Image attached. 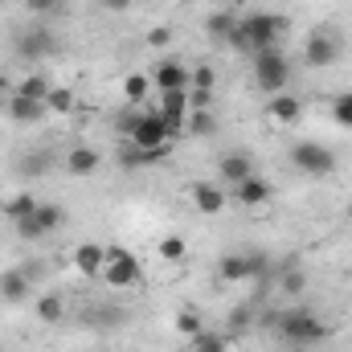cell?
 Here are the masks:
<instances>
[{"instance_id":"27","label":"cell","mask_w":352,"mask_h":352,"mask_svg":"<svg viewBox=\"0 0 352 352\" xmlns=\"http://www.w3.org/2000/svg\"><path fill=\"white\" fill-rule=\"evenodd\" d=\"M45 111H50V115H70V111H74V90L54 87L50 98H45Z\"/></svg>"},{"instance_id":"10","label":"cell","mask_w":352,"mask_h":352,"mask_svg":"<svg viewBox=\"0 0 352 352\" xmlns=\"http://www.w3.org/2000/svg\"><path fill=\"white\" fill-rule=\"evenodd\" d=\"M266 119L274 123V127H291V123H299L303 119V102L295 98V94H270L266 98Z\"/></svg>"},{"instance_id":"34","label":"cell","mask_w":352,"mask_h":352,"mask_svg":"<svg viewBox=\"0 0 352 352\" xmlns=\"http://www.w3.org/2000/svg\"><path fill=\"white\" fill-rule=\"evenodd\" d=\"M29 12H41V16H62L66 12V0H25Z\"/></svg>"},{"instance_id":"13","label":"cell","mask_w":352,"mask_h":352,"mask_svg":"<svg viewBox=\"0 0 352 352\" xmlns=\"http://www.w3.org/2000/svg\"><path fill=\"white\" fill-rule=\"evenodd\" d=\"M234 197H238V205H242V209H263L266 201L274 197V188L254 173V176H246L242 184H234Z\"/></svg>"},{"instance_id":"25","label":"cell","mask_w":352,"mask_h":352,"mask_svg":"<svg viewBox=\"0 0 352 352\" xmlns=\"http://www.w3.org/2000/svg\"><path fill=\"white\" fill-rule=\"evenodd\" d=\"M62 316H66L62 295H41V299H37V320H41V324H58Z\"/></svg>"},{"instance_id":"30","label":"cell","mask_w":352,"mask_h":352,"mask_svg":"<svg viewBox=\"0 0 352 352\" xmlns=\"http://www.w3.org/2000/svg\"><path fill=\"white\" fill-rule=\"evenodd\" d=\"M45 168H50V152H29V156L16 164V173L29 176V180H33V176H45Z\"/></svg>"},{"instance_id":"14","label":"cell","mask_w":352,"mask_h":352,"mask_svg":"<svg viewBox=\"0 0 352 352\" xmlns=\"http://www.w3.org/2000/svg\"><path fill=\"white\" fill-rule=\"evenodd\" d=\"M102 258H107V246H98V242H78V250H74V270H78L82 278H102Z\"/></svg>"},{"instance_id":"37","label":"cell","mask_w":352,"mask_h":352,"mask_svg":"<svg viewBox=\"0 0 352 352\" xmlns=\"http://www.w3.org/2000/svg\"><path fill=\"white\" fill-rule=\"evenodd\" d=\"M192 90H213V66H197L192 70Z\"/></svg>"},{"instance_id":"26","label":"cell","mask_w":352,"mask_h":352,"mask_svg":"<svg viewBox=\"0 0 352 352\" xmlns=\"http://www.w3.org/2000/svg\"><path fill=\"white\" fill-rule=\"evenodd\" d=\"M160 258L164 263H184V254H188V242L180 238V234H168V238H160Z\"/></svg>"},{"instance_id":"16","label":"cell","mask_w":352,"mask_h":352,"mask_svg":"<svg viewBox=\"0 0 352 352\" xmlns=\"http://www.w3.org/2000/svg\"><path fill=\"white\" fill-rule=\"evenodd\" d=\"M168 152H148V148H135V144H119V152H115V160L123 164V168H148V164H156V160H164Z\"/></svg>"},{"instance_id":"9","label":"cell","mask_w":352,"mask_h":352,"mask_svg":"<svg viewBox=\"0 0 352 352\" xmlns=\"http://www.w3.org/2000/svg\"><path fill=\"white\" fill-rule=\"evenodd\" d=\"M152 87L160 90H188L192 87V70L184 66V62H176V58H164L156 70H152Z\"/></svg>"},{"instance_id":"38","label":"cell","mask_w":352,"mask_h":352,"mask_svg":"<svg viewBox=\"0 0 352 352\" xmlns=\"http://www.w3.org/2000/svg\"><path fill=\"white\" fill-rule=\"evenodd\" d=\"M230 328H234V332H246V328H250V307L234 311V316H230Z\"/></svg>"},{"instance_id":"15","label":"cell","mask_w":352,"mask_h":352,"mask_svg":"<svg viewBox=\"0 0 352 352\" xmlns=\"http://www.w3.org/2000/svg\"><path fill=\"white\" fill-rule=\"evenodd\" d=\"M217 176H221L226 184H242L246 176H254V160H250L246 152H226V156L217 160Z\"/></svg>"},{"instance_id":"17","label":"cell","mask_w":352,"mask_h":352,"mask_svg":"<svg viewBox=\"0 0 352 352\" xmlns=\"http://www.w3.org/2000/svg\"><path fill=\"white\" fill-rule=\"evenodd\" d=\"M98 164H102V156H98L94 148H87V144H78V148L66 156V173L70 176H94Z\"/></svg>"},{"instance_id":"33","label":"cell","mask_w":352,"mask_h":352,"mask_svg":"<svg viewBox=\"0 0 352 352\" xmlns=\"http://www.w3.org/2000/svg\"><path fill=\"white\" fill-rule=\"evenodd\" d=\"M278 287H283L287 295H303V291H307V274H303V270H287V274L278 278Z\"/></svg>"},{"instance_id":"1","label":"cell","mask_w":352,"mask_h":352,"mask_svg":"<svg viewBox=\"0 0 352 352\" xmlns=\"http://www.w3.org/2000/svg\"><path fill=\"white\" fill-rule=\"evenodd\" d=\"M283 16H274V12H246V16H238V25H234V33H230V50L234 54H263V50H278V37H283Z\"/></svg>"},{"instance_id":"20","label":"cell","mask_w":352,"mask_h":352,"mask_svg":"<svg viewBox=\"0 0 352 352\" xmlns=\"http://www.w3.org/2000/svg\"><path fill=\"white\" fill-rule=\"evenodd\" d=\"M148 94H152V74L135 70V74H127V78H123V98H127V107H144V102H148Z\"/></svg>"},{"instance_id":"35","label":"cell","mask_w":352,"mask_h":352,"mask_svg":"<svg viewBox=\"0 0 352 352\" xmlns=\"http://www.w3.org/2000/svg\"><path fill=\"white\" fill-rule=\"evenodd\" d=\"M213 107V90H192L188 87V111H209Z\"/></svg>"},{"instance_id":"6","label":"cell","mask_w":352,"mask_h":352,"mask_svg":"<svg viewBox=\"0 0 352 352\" xmlns=\"http://www.w3.org/2000/svg\"><path fill=\"white\" fill-rule=\"evenodd\" d=\"M291 164L299 168L303 176H316V180H324V176L336 173V156L324 148V144H291Z\"/></svg>"},{"instance_id":"12","label":"cell","mask_w":352,"mask_h":352,"mask_svg":"<svg viewBox=\"0 0 352 352\" xmlns=\"http://www.w3.org/2000/svg\"><path fill=\"white\" fill-rule=\"evenodd\" d=\"M4 115L12 119V123H41L50 111H45V102H37V98H25V94H8V102H4Z\"/></svg>"},{"instance_id":"40","label":"cell","mask_w":352,"mask_h":352,"mask_svg":"<svg viewBox=\"0 0 352 352\" xmlns=\"http://www.w3.org/2000/svg\"><path fill=\"white\" fill-rule=\"evenodd\" d=\"M344 213H349V221H352V201H349V209H344Z\"/></svg>"},{"instance_id":"23","label":"cell","mask_w":352,"mask_h":352,"mask_svg":"<svg viewBox=\"0 0 352 352\" xmlns=\"http://www.w3.org/2000/svg\"><path fill=\"white\" fill-rule=\"evenodd\" d=\"M234 25H238V16H234V12H213V16L205 21V33H209L217 45H226V41H230V33H234Z\"/></svg>"},{"instance_id":"39","label":"cell","mask_w":352,"mask_h":352,"mask_svg":"<svg viewBox=\"0 0 352 352\" xmlns=\"http://www.w3.org/2000/svg\"><path fill=\"white\" fill-rule=\"evenodd\" d=\"M94 4H98L102 12H127V8H131L135 0H94Z\"/></svg>"},{"instance_id":"2","label":"cell","mask_w":352,"mask_h":352,"mask_svg":"<svg viewBox=\"0 0 352 352\" xmlns=\"http://www.w3.org/2000/svg\"><path fill=\"white\" fill-rule=\"evenodd\" d=\"M270 324H274L278 340H287V344H295V349H311V344H324V340L332 336V328H328L311 307H283V311L270 316Z\"/></svg>"},{"instance_id":"32","label":"cell","mask_w":352,"mask_h":352,"mask_svg":"<svg viewBox=\"0 0 352 352\" xmlns=\"http://www.w3.org/2000/svg\"><path fill=\"white\" fill-rule=\"evenodd\" d=\"M176 332L188 336V340L201 336V332H205V328H201V316H197V311H180V316H176Z\"/></svg>"},{"instance_id":"4","label":"cell","mask_w":352,"mask_h":352,"mask_svg":"<svg viewBox=\"0 0 352 352\" xmlns=\"http://www.w3.org/2000/svg\"><path fill=\"white\" fill-rule=\"evenodd\" d=\"M127 144L148 148V152H168V148H173V131H168V123H164L156 111H148V107H144V115L135 119V127H131Z\"/></svg>"},{"instance_id":"24","label":"cell","mask_w":352,"mask_h":352,"mask_svg":"<svg viewBox=\"0 0 352 352\" xmlns=\"http://www.w3.org/2000/svg\"><path fill=\"white\" fill-rule=\"evenodd\" d=\"M33 209H37V197H33V192H16V197L4 201V217H8V221H21V217H29Z\"/></svg>"},{"instance_id":"22","label":"cell","mask_w":352,"mask_h":352,"mask_svg":"<svg viewBox=\"0 0 352 352\" xmlns=\"http://www.w3.org/2000/svg\"><path fill=\"white\" fill-rule=\"evenodd\" d=\"M58 87L50 74H41V70H33L29 78H21V87H16V94H25V98H37V102H45L50 98V90Z\"/></svg>"},{"instance_id":"11","label":"cell","mask_w":352,"mask_h":352,"mask_svg":"<svg viewBox=\"0 0 352 352\" xmlns=\"http://www.w3.org/2000/svg\"><path fill=\"white\" fill-rule=\"evenodd\" d=\"M188 197H192V205H197V213H205V217H217V213L226 209V188H221V184H209V180H197V184L188 188Z\"/></svg>"},{"instance_id":"5","label":"cell","mask_w":352,"mask_h":352,"mask_svg":"<svg viewBox=\"0 0 352 352\" xmlns=\"http://www.w3.org/2000/svg\"><path fill=\"white\" fill-rule=\"evenodd\" d=\"M140 274H144V266H140V258H135L127 246H107L102 278H107L111 287H135V283H140Z\"/></svg>"},{"instance_id":"28","label":"cell","mask_w":352,"mask_h":352,"mask_svg":"<svg viewBox=\"0 0 352 352\" xmlns=\"http://www.w3.org/2000/svg\"><path fill=\"white\" fill-rule=\"evenodd\" d=\"M188 344H192V352H230V336H221V332H201V336H192Z\"/></svg>"},{"instance_id":"18","label":"cell","mask_w":352,"mask_h":352,"mask_svg":"<svg viewBox=\"0 0 352 352\" xmlns=\"http://www.w3.org/2000/svg\"><path fill=\"white\" fill-rule=\"evenodd\" d=\"M217 278L221 283H250V254H226L217 263Z\"/></svg>"},{"instance_id":"36","label":"cell","mask_w":352,"mask_h":352,"mask_svg":"<svg viewBox=\"0 0 352 352\" xmlns=\"http://www.w3.org/2000/svg\"><path fill=\"white\" fill-rule=\"evenodd\" d=\"M148 45H152V50H164V45H173V29H168V25H156V29L148 33Z\"/></svg>"},{"instance_id":"8","label":"cell","mask_w":352,"mask_h":352,"mask_svg":"<svg viewBox=\"0 0 352 352\" xmlns=\"http://www.w3.org/2000/svg\"><path fill=\"white\" fill-rule=\"evenodd\" d=\"M54 50H58V37H54L45 25H33V29H25V33L16 37V58H25V62L50 58Z\"/></svg>"},{"instance_id":"19","label":"cell","mask_w":352,"mask_h":352,"mask_svg":"<svg viewBox=\"0 0 352 352\" xmlns=\"http://www.w3.org/2000/svg\"><path fill=\"white\" fill-rule=\"evenodd\" d=\"M0 299H8V303L29 299V274L25 270H4L0 274Z\"/></svg>"},{"instance_id":"3","label":"cell","mask_w":352,"mask_h":352,"mask_svg":"<svg viewBox=\"0 0 352 352\" xmlns=\"http://www.w3.org/2000/svg\"><path fill=\"white\" fill-rule=\"evenodd\" d=\"M254 87L263 90L266 98L270 94H283L291 87V58L283 50H263L254 54Z\"/></svg>"},{"instance_id":"29","label":"cell","mask_w":352,"mask_h":352,"mask_svg":"<svg viewBox=\"0 0 352 352\" xmlns=\"http://www.w3.org/2000/svg\"><path fill=\"white\" fill-rule=\"evenodd\" d=\"M332 119H336V127H349L352 131V90H340L332 98Z\"/></svg>"},{"instance_id":"31","label":"cell","mask_w":352,"mask_h":352,"mask_svg":"<svg viewBox=\"0 0 352 352\" xmlns=\"http://www.w3.org/2000/svg\"><path fill=\"white\" fill-rule=\"evenodd\" d=\"M184 131H192V135H213L217 131V119L209 115V111H188V127Z\"/></svg>"},{"instance_id":"21","label":"cell","mask_w":352,"mask_h":352,"mask_svg":"<svg viewBox=\"0 0 352 352\" xmlns=\"http://www.w3.org/2000/svg\"><path fill=\"white\" fill-rule=\"evenodd\" d=\"M33 221L41 226V234L50 238L54 230H62V221H66V209L62 205H54V201H37V209H33Z\"/></svg>"},{"instance_id":"7","label":"cell","mask_w":352,"mask_h":352,"mask_svg":"<svg viewBox=\"0 0 352 352\" xmlns=\"http://www.w3.org/2000/svg\"><path fill=\"white\" fill-rule=\"evenodd\" d=\"M340 37L332 33V29H316L311 37H307V45H303V62L311 66V70H328V66H336L340 62Z\"/></svg>"}]
</instances>
